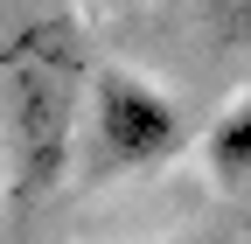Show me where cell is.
I'll use <instances>...</instances> for the list:
<instances>
[{
  "mask_svg": "<svg viewBox=\"0 0 251 244\" xmlns=\"http://www.w3.org/2000/svg\"><path fill=\"white\" fill-rule=\"evenodd\" d=\"M202 168L216 189H230V195H251V91L237 105L216 112V126L202 133Z\"/></svg>",
  "mask_w": 251,
  "mask_h": 244,
  "instance_id": "3957f363",
  "label": "cell"
},
{
  "mask_svg": "<svg viewBox=\"0 0 251 244\" xmlns=\"http://www.w3.org/2000/svg\"><path fill=\"white\" fill-rule=\"evenodd\" d=\"M188 146V119L168 98L161 84H147L140 70L126 63H98L91 77V98H84V140H77V161L91 181H119V174H147L175 161Z\"/></svg>",
  "mask_w": 251,
  "mask_h": 244,
  "instance_id": "7a4b0ae2",
  "label": "cell"
},
{
  "mask_svg": "<svg viewBox=\"0 0 251 244\" xmlns=\"http://www.w3.org/2000/svg\"><path fill=\"white\" fill-rule=\"evenodd\" d=\"M91 42L70 0H0V189L7 223L42 209L84 140Z\"/></svg>",
  "mask_w": 251,
  "mask_h": 244,
  "instance_id": "6da1fadb",
  "label": "cell"
},
{
  "mask_svg": "<svg viewBox=\"0 0 251 244\" xmlns=\"http://www.w3.org/2000/svg\"><path fill=\"white\" fill-rule=\"evenodd\" d=\"M202 7H209L216 21H224L230 35H251V0H202Z\"/></svg>",
  "mask_w": 251,
  "mask_h": 244,
  "instance_id": "277c9868",
  "label": "cell"
},
{
  "mask_svg": "<svg viewBox=\"0 0 251 244\" xmlns=\"http://www.w3.org/2000/svg\"><path fill=\"white\" fill-rule=\"evenodd\" d=\"M161 244H196V237H161Z\"/></svg>",
  "mask_w": 251,
  "mask_h": 244,
  "instance_id": "5b68a950",
  "label": "cell"
}]
</instances>
